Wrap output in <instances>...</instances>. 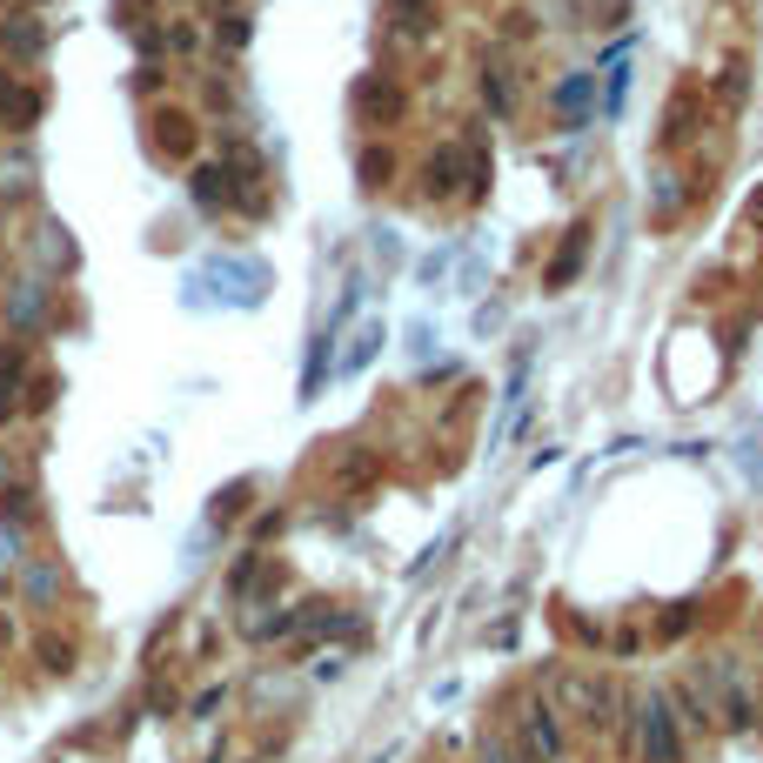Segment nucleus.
Masks as SVG:
<instances>
[{"instance_id": "1", "label": "nucleus", "mask_w": 763, "mask_h": 763, "mask_svg": "<svg viewBox=\"0 0 763 763\" xmlns=\"http://www.w3.org/2000/svg\"><path fill=\"white\" fill-rule=\"evenodd\" d=\"M697 676L716 703V730L723 737H763V690H756V663L737 650H710L697 657Z\"/></svg>"}, {"instance_id": "2", "label": "nucleus", "mask_w": 763, "mask_h": 763, "mask_svg": "<svg viewBox=\"0 0 763 763\" xmlns=\"http://www.w3.org/2000/svg\"><path fill=\"white\" fill-rule=\"evenodd\" d=\"M630 756H636V763H690V737H683V723H676L670 683L636 690V710H630Z\"/></svg>"}, {"instance_id": "3", "label": "nucleus", "mask_w": 763, "mask_h": 763, "mask_svg": "<svg viewBox=\"0 0 763 763\" xmlns=\"http://www.w3.org/2000/svg\"><path fill=\"white\" fill-rule=\"evenodd\" d=\"M670 703H676V723H683V737H690V750H703V743L723 737V730H716V703H710V690H703L697 663L670 683Z\"/></svg>"}, {"instance_id": "4", "label": "nucleus", "mask_w": 763, "mask_h": 763, "mask_svg": "<svg viewBox=\"0 0 763 763\" xmlns=\"http://www.w3.org/2000/svg\"><path fill=\"white\" fill-rule=\"evenodd\" d=\"M697 101H703V88H697V80L670 94V114H663V148H676V141H690V135H697Z\"/></svg>"}, {"instance_id": "5", "label": "nucleus", "mask_w": 763, "mask_h": 763, "mask_svg": "<svg viewBox=\"0 0 763 763\" xmlns=\"http://www.w3.org/2000/svg\"><path fill=\"white\" fill-rule=\"evenodd\" d=\"M743 94H750V61L730 54V61L716 67V107H743Z\"/></svg>"}, {"instance_id": "6", "label": "nucleus", "mask_w": 763, "mask_h": 763, "mask_svg": "<svg viewBox=\"0 0 763 763\" xmlns=\"http://www.w3.org/2000/svg\"><path fill=\"white\" fill-rule=\"evenodd\" d=\"M355 101H361V114H369L376 128H389V120L402 114V94L389 88V80H361V94H355Z\"/></svg>"}, {"instance_id": "7", "label": "nucleus", "mask_w": 763, "mask_h": 763, "mask_svg": "<svg viewBox=\"0 0 763 763\" xmlns=\"http://www.w3.org/2000/svg\"><path fill=\"white\" fill-rule=\"evenodd\" d=\"M589 101H596V80H589V74H570V80L556 88V114H562V120H583Z\"/></svg>"}, {"instance_id": "8", "label": "nucleus", "mask_w": 763, "mask_h": 763, "mask_svg": "<svg viewBox=\"0 0 763 763\" xmlns=\"http://www.w3.org/2000/svg\"><path fill=\"white\" fill-rule=\"evenodd\" d=\"M583 255H589V228H570V241H562V255L549 262V289H562L576 268H583Z\"/></svg>"}, {"instance_id": "9", "label": "nucleus", "mask_w": 763, "mask_h": 763, "mask_svg": "<svg viewBox=\"0 0 763 763\" xmlns=\"http://www.w3.org/2000/svg\"><path fill=\"white\" fill-rule=\"evenodd\" d=\"M482 763H536V756H530V743H522L516 730H489L482 737Z\"/></svg>"}, {"instance_id": "10", "label": "nucleus", "mask_w": 763, "mask_h": 763, "mask_svg": "<svg viewBox=\"0 0 763 763\" xmlns=\"http://www.w3.org/2000/svg\"><path fill=\"white\" fill-rule=\"evenodd\" d=\"M429 181H435L442 194H449L456 181H469V154H462V148H442V154L429 161Z\"/></svg>"}, {"instance_id": "11", "label": "nucleus", "mask_w": 763, "mask_h": 763, "mask_svg": "<svg viewBox=\"0 0 763 763\" xmlns=\"http://www.w3.org/2000/svg\"><path fill=\"white\" fill-rule=\"evenodd\" d=\"M743 215H750V221H763V194H750V208H743Z\"/></svg>"}, {"instance_id": "12", "label": "nucleus", "mask_w": 763, "mask_h": 763, "mask_svg": "<svg viewBox=\"0 0 763 763\" xmlns=\"http://www.w3.org/2000/svg\"><path fill=\"white\" fill-rule=\"evenodd\" d=\"M756 690H763V643H756Z\"/></svg>"}]
</instances>
